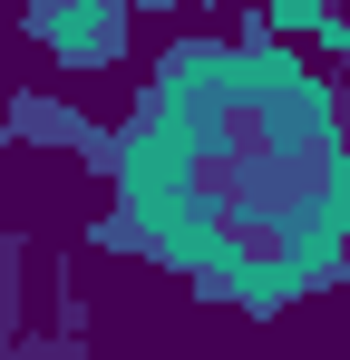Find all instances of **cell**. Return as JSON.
Returning a JSON list of instances; mask_svg holds the SVG:
<instances>
[{"instance_id": "cell-1", "label": "cell", "mask_w": 350, "mask_h": 360, "mask_svg": "<svg viewBox=\"0 0 350 360\" xmlns=\"http://www.w3.org/2000/svg\"><path fill=\"white\" fill-rule=\"evenodd\" d=\"M127 224L224 302L283 311L341 273L350 146L331 88L283 49H175L117 156Z\"/></svg>"}, {"instance_id": "cell-2", "label": "cell", "mask_w": 350, "mask_h": 360, "mask_svg": "<svg viewBox=\"0 0 350 360\" xmlns=\"http://www.w3.org/2000/svg\"><path fill=\"white\" fill-rule=\"evenodd\" d=\"M49 39L68 49V59H117L127 10H117V0H49Z\"/></svg>"}]
</instances>
